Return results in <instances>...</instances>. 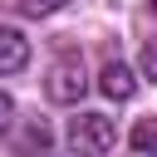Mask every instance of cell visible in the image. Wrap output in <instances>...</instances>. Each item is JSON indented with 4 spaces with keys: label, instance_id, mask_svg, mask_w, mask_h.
Here are the masks:
<instances>
[{
    "label": "cell",
    "instance_id": "8",
    "mask_svg": "<svg viewBox=\"0 0 157 157\" xmlns=\"http://www.w3.org/2000/svg\"><path fill=\"white\" fill-rule=\"evenodd\" d=\"M142 74L157 83V44H147V49H142Z\"/></svg>",
    "mask_w": 157,
    "mask_h": 157
},
{
    "label": "cell",
    "instance_id": "4",
    "mask_svg": "<svg viewBox=\"0 0 157 157\" xmlns=\"http://www.w3.org/2000/svg\"><path fill=\"white\" fill-rule=\"evenodd\" d=\"M98 88H103L108 98H118V103H128V98L137 93V78H132V69H128V64H118V59H108V64H103V74H98Z\"/></svg>",
    "mask_w": 157,
    "mask_h": 157
},
{
    "label": "cell",
    "instance_id": "3",
    "mask_svg": "<svg viewBox=\"0 0 157 157\" xmlns=\"http://www.w3.org/2000/svg\"><path fill=\"white\" fill-rule=\"evenodd\" d=\"M29 64V39L15 25H0V74H20Z\"/></svg>",
    "mask_w": 157,
    "mask_h": 157
},
{
    "label": "cell",
    "instance_id": "5",
    "mask_svg": "<svg viewBox=\"0 0 157 157\" xmlns=\"http://www.w3.org/2000/svg\"><path fill=\"white\" fill-rule=\"evenodd\" d=\"M128 142H132V152H157V118H142V123H132Z\"/></svg>",
    "mask_w": 157,
    "mask_h": 157
},
{
    "label": "cell",
    "instance_id": "10",
    "mask_svg": "<svg viewBox=\"0 0 157 157\" xmlns=\"http://www.w3.org/2000/svg\"><path fill=\"white\" fill-rule=\"evenodd\" d=\"M152 10H157V0H152Z\"/></svg>",
    "mask_w": 157,
    "mask_h": 157
},
{
    "label": "cell",
    "instance_id": "6",
    "mask_svg": "<svg viewBox=\"0 0 157 157\" xmlns=\"http://www.w3.org/2000/svg\"><path fill=\"white\" fill-rule=\"evenodd\" d=\"M69 0H15V10L20 15H29V20H39V15H54V10H64Z\"/></svg>",
    "mask_w": 157,
    "mask_h": 157
},
{
    "label": "cell",
    "instance_id": "1",
    "mask_svg": "<svg viewBox=\"0 0 157 157\" xmlns=\"http://www.w3.org/2000/svg\"><path fill=\"white\" fill-rule=\"evenodd\" d=\"M69 142L78 152H108V147H118V128L108 113H78L69 123Z\"/></svg>",
    "mask_w": 157,
    "mask_h": 157
},
{
    "label": "cell",
    "instance_id": "2",
    "mask_svg": "<svg viewBox=\"0 0 157 157\" xmlns=\"http://www.w3.org/2000/svg\"><path fill=\"white\" fill-rule=\"evenodd\" d=\"M44 93L49 103H78L88 93V74H83V59H59L44 78Z\"/></svg>",
    "mask_w": 157,
    "mask_h": 157
},
{
    "label": "cell",
    "instance_id": "7",
    "mask_svg": "<svg viewBox=\"0 0 157 157\" xmlns=\"http://www.w3.org/2000/svg\"><path fill=\"white\" fill-rule=\"evenodd\" d=\"M25 142H29V147H49V142H54V132H49L44 123H34V128L25 132Z\"/></svg>",
    "mask_w": 157,
    "mask_h": 157
},
{
    "label": "cell",
    "instance_id": "9",
    "mask_svg": "<svg viewBox=\"0 0 157 157\" xmlns=\"http://www.w3.org/2000/svg\"><path fill=\"white\" fill-rule=\"evenodd\" d=\"M10 123H15V98H10V93H0V132H5Z\"/></svg>",
    "mask_w": 157,
    "mask_h": 157
}]
</instances>
